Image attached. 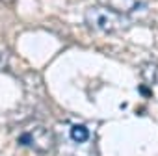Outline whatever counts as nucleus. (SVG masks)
I'll return each instance as SVG.
<instances>
[{"label": "nucleus", "instance_id": "39448f33", "mask_svg": "<svg viewBox=\"0 0 158 156\" xmlns=\"http://www.w3.org/2000/svg\"><path fill=\"white\" fill-rule=\"evenodd\" d=\"M89 128L86 126V125H73L71 128H69V138L74 141V143H78V145H82V143H86V141H89Z\"/></svg>", "mask_w": 158, "mask_h": 156}, {"label": "nucleus", "instance_id": "f257e3e1", "mask_svg": "<svg viewBox=\"0 0 158 156\" xmlns=\"http://www.w3.org/2000/svg\"><path fill=\"white\" fill-rule=\"evenodd\" d=\"M84 21L93 32L106 34V35H119L127 32L132 24L128 15H123L108 6H93L86 10Z\"/></svg>", "mask_w": 158, "mask_h": 156}, {"label": "nucleus", "instance_id": "20e7f679", "mask_svg": "<svg viewBox=\"0 0 158 156\" xmlns=\"http://www.w3.org/2000/svg\"><path fill=\"white\" fill-rule=\"evenodd\" d=\"M108 4L112 10H115L123 15H130L143 6V0H108Z\"/></svg>", "mask_w": 158, "mask_h": 156}, {"label": "nucleus", "instance_id": "7ed1b4c3", "mask_svg": "<svg viewBox=\"0 0 158 156\" xmlns=\"http://www.w3.org/2000/svg\"><path fill=\"white\" fill-rule=\"evenodd\" d=\"M139 74H141V80L147 88H139L143 93L141 95H147L151 97L152 93H158V63L154 61H147L139 67Z\"/></svg>", "mask_w": 158, "mask_h": 156}, {"label": "nucleus", "instance_id": "423d86ee", "mask_svg": "<svg viewBox=\"0 0 158 156\" xmlns=\"http://www.w3.org/2000/svg\"><path fill=\"white\" fill-rule=\"evenodd\" d=\"M8 63H10V50L4 45H0V71H6Z\"/></svg>", "mask_w": 158, "mask_h": 156}, {"label": "nucleus", "instance_id": "f03ea898", "mask_svg": "<svg viewBox=\"0 0 158 156\" xmlns=\"http://www.w3.org/2000/svg\"><path fill=\"white\" fill-rule=\"evenodd\" d=\"M19 143L23 147L32 149L35 154L47 156L56 149V136L50 128H47L43 125H37V126H32L26 132H23L21 138H19Z\"/></svg>", "mask_w": 158, "mask_h": 156}, {"label": "nucleus", "instance_id": "0eeeda50", "mask_svg": "<svg viewBox=\"0 0 158 156\" xmlns=\"http://www.w3.org/2000/svg\"><path fill=\"white\" fill-rule=\"evenodd\" d=\"M2 4H6V6H11V4H15V0H0Z\"/></svg>", "mask_w": 158, "mask_h": 156}]
</instances>
